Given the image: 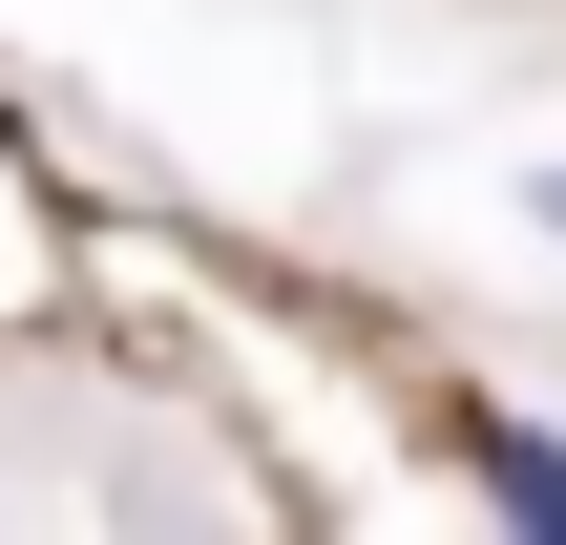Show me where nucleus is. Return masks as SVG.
Here are the masks:
<instances>
[{"label": "nucleus", "instance_id": "nucleus-1", "mask_svg": "<svg viewBox=\"0 0 566 545\" xmlns=\"http://www.w3.org/2000/svg\"><path fill=\"white\" fill-rule=\"evenodd\" d=\"M441 441H462V483H483L525 545H566V441L525 420V399H441Z\"/></svg>", "mask_w": 566, "mask_h": 545}, {"label": "nucleus", "instance_id": "nucleus-2", "mask_svg": "<svg viewBox=\"0 0 566 545\" xmlns=\"http://www.w3.org/2000/svg\"><path fill=\"white\" fill-rule=\"evenodd\" d=\"M525 231H546V252H566V168H525Z\"/></svg>", "mask_w": 566, "mask_h": 545}]
</instances>
